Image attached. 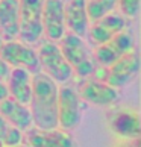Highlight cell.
I'll use <instances>...</instances> for the list:
<instances>
[{
    "instance_id": "cell-1",
    "label": "cell",
    "mask_w": 141,
    "mask_h": 147,
    "mask_svg": "<svg viewBox=\"0 0 141 147\" xmlns=\"http://www.w3.org/2000/svg\"><path fill=\"white\" fill-rule=\"evenodd\" d=\"M58 91L59 86L47 74L36 71L32 76L30 114L36 129L58 127Z\"/></svg>"
},
{
    "instance_id": "cell-2",
    "label": "cell",
    "mask_w": 141,
    "mask_h": 147,
    "mask_svg": "<svg viewBox=\"0 0 141 147\" xmlns=\"http://www.w3.org/2000/svg\"><path fill=\"white\" fill-rule=\"evenodd\" d=\"M58 46L72 67L73 74H78L79 78H88L96 71L93 55L90 53L88 47L80 36L72 32H65L64 36L58 41Z\"/></svg>"
},
{
    "instance_id": "cell-3",
    "label": "cell",
    "mask_w": 141,
    "mask_h": 147,
    "mask_svg": "<svg viewBox=\"0 0 141 147\" xmlns=\"http://www.w3.org/2000/svg\"><path fill=\"white\" fill-rule=\"evenodd\" d=\"M18 36L29 46L41 40L43 0H18Z\"/></svg>"
},
{
    "instance_id": "cell-4",
    "label": "cell",
    "mask_w": 141,
    "mask_h": 147,
    "mask_svg": "<svg viewBox=\"0 0 141 147\" xmlns=\"http://www.w3.org/2000/svg\"><path fill=\"white\" fill-rule=\"evenodd\" d=\"M36 53L40 67H43V70H44L43 73L47 74L56 84H65L73 78V70L67 62V59L64 58L58 42L49 40L41 42Z\"/></svg>"
},
{
    "instance_id": "cell-5",
    "label": "cell",
    "mask_w": 141,
    "mask_h": 147,
    "mask_svg": "<svg viewBox=\"0 0 141 147\" xmlns=\"http://www.w3.org/2000/svg\"><path fill=\"white\" fill-rule=\"evenodd\" d=\"M138 71H140V53L134 47L132 50H129L123 56H120L117 61H114L108 67L105 76L100 80H103L114 88H123L137 78Z\"/></svg>"
},
{
    "instance_id": "cell-6",
    "label": "cell",
    "mask_w": 141,
    "mask_h": 147,
    "mask_svg": "<svg viewBox=\"0 0 141 147\" xmlns=\"http://www.w3.org/2000/svg\"><path fill=\"white\" fill-rule=\"evenodd\" d=\"M82 120L80 97L72 86H61L58 91V127L73 130Z\"/></svg>"
},
{
    "instance_id": "cell-7",
    "label": "cell",
    "mask_w": 141,
    "mask_h": 147,
    "mask_svg": "<svg viewBox=\"0 0 141 147\" xmlns=\"http://www.w3.org/2000/svg\"><path fill=\"white\" fill-rule=\"evenodd\" d=\"M0 58L6 62L9 67L14 68H24L28 71H38L40 61H38V53L32 46L24 44L21 41L8 40L6 42L0 46Z\"/></svg>"
},
{
    "instance_id": "cell-8",
    "label": "cell",
    "mask_w": 141,
    "mask_h": 147,
    "mask_svg": "<svg viewBox=\"0 0 141 147\" xmlns=\"http://www.w3.org/2000/svg\"><path fill=\"white\" fill-rule=\"evenodd\" d=\"M134 47H135L134 34L131 30L123 29L117 35H114L111 40L97 46L93 53V59L94 62L100 64L102 67H109L114 61H117L120 56H123L129 50H132Z\"/></svg>"
},
{
    "instance_id": "cell-9",
    "label": "cell",
    "mask_w": 141,
    "mask_h": 147,
    "mask_svg": "<svg viewBox=\"0 0 141 147\" xmlns=\"http://www.w3.org/2000/svg\"><path fill=\"white\" fill-rule=\"evenodd\" d=\"M67 32L64 21V0H43V35L58 42Z\"/></svg>"
},
{
    "instance_id": "cell-10",
    "label": "cell",
    "mask_w": 141,
    "mask_h": 147,
    "mask_svg": "<svg viewBox=\"0 0 141 147\" xmlns=\"http://www.w3.org/2000/svg\"><path fill=\"white\" fill-rule=\"evenodd\" d=\"M109 127L117 137L124 140H138L141 135L140 115L134 109H114L108 115Z\"/></svg>"
},
{
    "instance_id": "cell-11",
    "label": "cell",
    "mask_w": 141,
    "mask_h": 147,
    "mask_svg": "<svg viewBox=\"0 0 141 147\" xmlns=\"http://www.w3.org/2000/svg\"><path fill=\"white\" fill-rule=\"evenodd\" d=\"M126 29V20L121 14L109 12L102 18L93 21V24L88 28L86 35L90 38V42L94 46L103 44L105 41L111 40L114 35Z\"/></svg>"
},
{
    "instance_id": "cell-12",
    "label": "cell",
    "mask_w": 141,
    "mask_h": 147,
    "mask_svg": "<svg viewBox=\"0 0 141 147\" xmlns=\"http://www.w3.org/2000/svg\"><path fill=\"white\" fill-rule=\"evenodd\" d=\"M79 97L80 100H85L96 106H109L118 100L120 94H118L117 88L108 85L103 80L91 79L82 85V88L79 91Z\"/></svg>"
},
{
    "instance_id": "cell-13",
    "label": "cell",
    "mask_w": 141,
    "mask_h": 147,
    "mask_svg": "<svg viewBox=\"0 0 141 147\" xmlns=\"http://www.w3.org/2000/svg\"><path fill=\"white\" fill-rule=\"evenodd\" d=\"M64 21L68 32L80 38L86 36L90 20L86 14V0H67L64 2Z\"/></svg>"
},
{
    "instance_id": "cell-14",
    "label": "cell",
    "mask_w": 141,
    "mask_h": 147,
    "mask_svg": "<svg viewBox=\"0 0 141 147\" xmlns=\"http://www.w3.org/2000/svg\"><path fill=\"white\" fill-rule=\"evenodd\" d=\"M26 143L29 147H76L73 137L65 130L56 129H29Z\"/></svg>"
},
{
    "instance_id": "cell-15",
    "label": "cell",
    "mask_w": 141,
    "mask_h": 147,
    "mask_svg": "<svg viewBox=\"0 0 141 147\" xmlns=\"http://www.w3.org/2000/svg\"><path fill=\"white\" fill-rule=\"evenodd\" d=\"M0 115L5 120L12 124L14 127H17L21 132H26L32 127V114L28 105L17 102L12 97H6V99L0 100Z\"/></svg>"
},
{
    "instance_id": "cell-16",
    "label": "cell",
    "mask_w": 141,
    "mask_h": 147,
    "mask_svg": "<svg viewBox=\"0 0 141 147\" xmlns=\"http://www.w3.org/2000/svg\"><path fill=\"white\" fill-rule=\"evenodd\" d=\"M6 80L9 97L23 105H29L32 97V73L24 68H12Z\"/></svg>"
},
{
    "instance_id": "cell-17",
    "label": "cell",
    "mask_w": 141,
    "mask_h": 147,
    "mask_svg": "<svg viewBox=\"0 0 141 147\" xmlns=\"http://www.w3.org/2000/svg\"><path fill=\"white\" fill-rule=\"evenodd\" d=\"M0 34L6 40L18 36V0H0Z\"/></svg>"
},
{
    "instance_id": "cell-18",
    "label": "cell",
    "mask_w": 141,
    "mask_h": 147,
    "mask_svg": "<svg viewBox=\"0 0 141 147\" xmlns=\"http://www.w3.org/2000/svg\"><path fill=\"white\" fill-rule=\"evenodd\" d=\"M117 5L118 0H86V14H88L90 23L102 18L109 12H114Z\"/></svg>"
},
{
    "instance_id": "cell-19",
    "label": "cell",
    "mask_w": 141,
    "mask_h": 147,
    "mask_svg": "<svg viewBox=\"0 0 141 147\" xmlns=\"http://www.w3.org/2000/svg\"><path fill=\"white\" fill-rule=\"evenodd\" d=\"M23 143V132L14 127L8 120L0 115V146L12 147Z\"/></svg>"
},
{
    "instance_id": "cell-20",
    "label": "cell",
    "mask_w": 141,
    "mask_h": 147,
    "mask_svg": "<svg viewBox=\"0 0 141 147\" xmlns=\"http://www.w3.org/2000/svg\"><path fill=\"white\" fill-rule=\"evenodd\" d=\"M121 15L126 18H135L140 12V0H118Z\"/></svg>"
},
{
    "instance_id": "cell-21",
    "label": "cell",
    "mask_w": 141,
    "mask_h": 147,
    "mask_svg": "<svg viewBox=\"0 0 141 147\" xmlns=\"http://www.w3.org/2000/svg\"><path fill=\"white\" fill-rule=\"evenodd\" d=\"M11 73V67L0 58V80H6Z\"/></svg>"
},
{
    "instance_id": "cell-22",
    "label": "cell",
    "mask_w": 141,
    "mask_h": 147,
    "mask_svg": "<svg viewBox=\"0 0 141 147\" xmlns=\"http://www.w3.org/2000/svg\"><path fill=\"white\" fill-rule=\"evenodd\" d=\"M9 94H8V88H6V85L3 84V80H0V100H3V99H6Z\"/></svg>"
},
{
    "instance_id": "cell-23",
    "label": "cell",
    "mask_w": 141,
    "mask_h": 147,
    "mask_svg": "<svg viewBox=\"0 0 141 147\" xmlns=\"http://www.w3.org/2000/svg\"><path fill=\"white\" fill-rule=\"evenodd\" d=\"M12 147H29L28 144H18V146H12Z\"/></svg>"
},
{
    "instance_id": "cell-24",
    "label": "cell",
    "mask_w": 141,
    "mask_h": 147,
    "mask_svg": "<svg viewBox=\"0 0 141 147\" xmlns=\"http://www.w3.org/2000/svg\"><path fill=\"white\" fill-rule=\"evenodd\" d=\"M117 147H132V146H128V144H121V146H117Z\"/></svg>"
},
{
    "instance_id": "cell-25",
    "label": "cell",
    "mask_w": 141,
    "mask_h": 147,
    "mask_svg": "<svg viewBox=\"0 0 141 147\" xmlns=\"http://www.w3.org/2000/svg\"><path fill=\"white\" fill-rule=\"evenodd\" d=\"M2 44H3V38L0 36V46H2Z\"/></svg>"
},
{
    "instance_id": "cell-26",
    "label": "cell",
    "mask_w": 141,
    "mask_h": 147,
    "mask_svg": "<svg viewBox=\"0 0 141 147\" xmlns=\"http://www.w3.org/2000/svg\"><path fill=\"white\" fill-rule=\"evenodd\" d=\"M0 147H2V146H0Z\"/></svg>"
}]
</instances>
